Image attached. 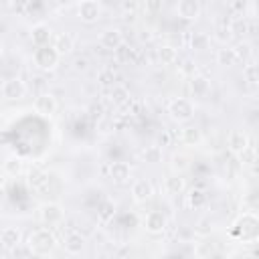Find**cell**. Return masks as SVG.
I'll list each match as a JSON object with an SVG mask.
<instances>
[{"mask_svg":"<svg viewBox=\"0 0 259 259\" xmlns=\"http://www.w3.org/2000/svg\"><path fill=\"white\" fill-rule=\"evenodd\" d=\"M55 247H57V239H55V235L49 229H36L26 239L28 253H32L36 257H45V255L53 253Z\"/></svg>","mask_w":259,"mask_h":259,"instance_id":"cell-1","label":"cell"},{"mask_svg":"<svg viewBox=\"0 0 259 259\" xmlns=\"http://www.w3.org/2000/svg\"><path fill=\"white\" fill-rule=\"evenodd\" d=\"M59 59H61V55L53 49V45L36 47L34 53H32V61H34V65H36L38 69H42V71H51V69H55V67L59 65Z\"/></svg>","mask_w":259,"mask_h":259,"instance_id":"cell-2","label":"cell"},{"mask_svg":"<svg viewBox=\"0 0 259 259\" xmlns=\"http://www.w3.org/2000/svg\"><path fill=\"white\" fill-rule=\"evenodd\" d=\"M168 113H170V117L174 119V121H188V119H192V115H194V105H192V101L190 99H186V97H174L170 103H168Z\"/></svg>","mask_w":259,"mask_h":259,"instance_id":"cell-3","label":"cell"},{"mask_svg":"<svg viewBox=\"0 0 259 259\" xmlns=\"http://www.w3.org/2000/svg\"><path fill=\"white\" fill-rule=\"evenodd\" d=\"M38 217H40V223L47 225V227H57L63 223L65 219V210L59 202H45L40 208H38Z\"/></svg>","mask_w":259,"mask_h":259,"instance_id":"cell-4","label":"cell"},{"mask_svg":"<svg viewBox=\"0 0 259 259\" xmlns=\"http://www.w3.org/2000/svg\"><path fill=\"white\" fill-rule=\"evenodd\" d=\"M24 93H26V85L20 77H10L2 83V97L8 101H18L24 97Z\"/></svg>","mask_w":259,"mask_h":259,"instance_id":"cell-5","label":"cell"},{"mask_svg":"<svg viewBox=\"0 0 259 259\" xmlns=\"http://www.w3.org/2000/svg\"><path fill=\"white\" fill-rule=\"evenodd\" d=\"M77 16H79L83 22H87V24L97 22L99 16H101V4L95 2V0H81V2L77 4Z\"/></svg>","mask_w":259,"mask_h":259,"instance_id":"cell-6","label":"cell"},{"mask_svg":"<svg viewBox=\"0 0 259 259\" xmlns=\"http://www.w3.org/2000/svg\"><path fill=\"white\" fill-rule=\"evenodd\" d=\"M57 107H59V103H57V97H55L53 93H40V95H36V99H34V109H36V113H40V115H45V117L55 115V113H57Z\"/></svg>","mask_w":259,"mask_h":259,"instance_id":"cell-7","label":"cell"},{"mask_svg":"<svg viewBox=\"0 0 259 259\" xmlns=\"http://www.w3.org/2000/svg\"><path fill=\"white\" fill-rule=\"evenodd\" d=\"M152 194H154V186H152V182H150L148 178H138V180L132 184V198H134L138 204L150 200Z\"/></svg>","mask_w":259,"mask_h":259,"instance_id":"cell-8","label":"cell"},{"mask_svg":"<svg viewBox=\"0 0 259 259\" xmlns=\"http://www.w3.org/2000/svg\"><path fill=\"white\" fill-rule=\"evenodd\" d=\"M144 227H146L148 233L158 235V233H162V231L168 227V219H166V214L160 212V210H150V212L146 214V219H144Z\"/></svg>","mask_w":259,"mask_h":259,"instance_id":"cell-9","label":"cell"},{"mask_svg":"<svg viewBox=\"0 0 259 259\" xmlns=\"http://www.w3.org/2000/svg\"><path fill=\"white\" fill-rule=\"evenodd\" d=\"M99 45L107 51H117L121 45H123V34L121 30L117 28H105L101 34H99Z\"/></svg>","mask_w":259,"mask_h":259,"instance_id":"cell-10","label":"cell"},{"mask_svg":"<svg viewBox=\"0 0 259 259\" xmlns=\"http://www.w3.org/2000/svg\"><path fill=\"white\" fill-rule=\"evenodd\" d=\"M200 2L198 0H180L178 4H176V12H178V16L180 18H184V20H194V18H198L200 16Z\"/></svg>","mask_w":259,"mask_h":259,"instance_id":"cell-11","label":"cell"},{"mask_svg":"<svg viewBox=\"0 0 259 259\" xmlns=\"http://www.w3.org/2000/svg\"><path fill=\"white\" fill-rule=\"evenodd\" d=\"M227 146H229V150L233 152V154H241L247 146H249V136H247V132H243V130H233L231 134H229V138H227Z\"/></svg>","mask_w":259,"mask_h":259,"instance_id":"cell-12","label":"cell"},{"mask_svg":"<svg viewBox=\"0 0 259 259\" xmlns=\"http://www.w3.org/2000/svg\"><path fill=\"white\" fill-rule=\"evenodd\" d=\"M130 176H132V168H130V164H127V162L115 160V162H111V164H109V178H111L113 182L123 184V182H127V180H130Z\"/></svg>","mask_w":259,"mask_h":259,"instance_id":"cell-13","label":"cell"},{"mask_svg":"<svg viewBox=\"0 0 259 259\" xmlns=\"http://www.w3.org/2000/svg\"><path fill=\"white\" fill-rule=\"evenodd\" d=\"M20 239H22V233L20 229L16 227H4L0 231V243L6 247V249H16L20 245Z\"/></svg>","mask_w":259,"mask_h":259,"instance_id":"cell-14","label":"cell"},{"mask_svg":"<svg viewBox=\"0 0 259 259\" xmlns=\"http://www.w3.org/2000/svg\"><path fill=\"white\" fill-rule=\"evenodd\" d=\"M190 91L194 97H206L210 93V79L204 75L190 77Z\"/></svg>","mask_w":259,"mask_h":259,"instance_id":"cell-15","label":"cell"},{"mask_svg":"<svg viewBox=\"0 0 259 259\" xmlns=\"http://www.w3.org/2000/svg\"><path fill=\"white\" fill-rule=\"evenodd\" d=\"M53 49L59 53V55H67V53H71L73 51V36L69 34V32H57L55 36H53Z\"/></svg>","mask_w":259,"mask_h":259,"instance_id":"cell-16","label":"cell"},{"mask_svg":"<svg viewBox=\"0 0 259 259\" xmlns=\"http://www.w3.org/2000/svg\"><path fill=\"white\" fill-rule=\"evenodd\" d=\"M51 36H53L51 28H49L47 24H42V22H40V24H34L32 30H30V40H32L36 47H45V45H49Z\"/></svg>","mask_w":259,"mask_h":259,"instance_id":"cell-17","label":"cell"},{"mask_svg":"<svg viewBox=\"0 0 259 259\" xmlns=\"http://www.w3.org/2000/svg\"><path fill=\"white\" fill-rule=\"evenodd\" d=\"M63 245H65V251L67 253H71V255H79L81 251H83V247H85V239L79 235V233H69L67 237H65V241H63Z\"/></svg>","mask_w":259,"mask_h":259,"instance_id":"cell-18","label":"cell"},{"mask_svg":"<svg viewBox=\"0 0 259 259\" xmlns=\"http://www.w3.org/2000/svg\"><path fill=\"white\" fill-rule=\"evenodd\" d=\"M22 170H24V162L18 156H8L4 160V164H2V172L4 174H10V176H18Z\"/></svg>","mask_w":259,"mask_h":259,"instance_id":"cell-19","label":"cell"},{"mask_svg":"<svg viewBox=\"0 0 259 259\" xmlns=\"http://www.w3.org/2000/svg\"><path fill=\"white\" fill-rule=\"evenodd\" d=\"M164 186H166V190L170 192V194H180L182 190H184V178H182V174H168L166 176V180H164Z\"/></svg>","mask_w":259,"mask_h":259,"instance_id":"cell-20","label":"cell"},{"mask_svg":"<svg viewBox=\"0 0 259 259\" xmlns=\"http://www.w3.org/2000/svg\"><path fill=\"white\" fill-rule=\"evenodd\" d=\"M158 59L162 65H174L178 61V51L172 45H162L158 49Z\"/></svg>","mask_w":259,"mask_h":259,"instance_id":"cell-21","label":"cell"},{"mask_svg":"<svg viewBox=\"0 0 259 259\" xmlns=\"http://www.w3.org/2000/svg\"><path fill=\"white\" fill-rule=\"evenodd\" d=\"M212 219L210 217H200L198 221H196V225H194V229H192V235H196V237H210V233H212Z\"/></svg>","mask_w":259,"mask_h":259,"instance_id":"cell-22","label":"cell"},{"mask_svg":"<svg viewBox=\"0 0 259 259\" xmlns=\"http://www.w3.org/2000/svg\"><path fill=\"white\" fill-rule=\"evenodd\" d=\"M186 202H188L190 208H202L206 204V194L200 188H192L186 194Z\"/></svg>","mask_w":259,"mask_h":259,"instance_id":"cell-23","label":"cell"},{"mask_svg":"<svg viewBox=\"0 0 259 259\" xmlns=\"http://www.w3.org/2000/svg\"><path fill=\"white\" fill-rule=\"evenodd\" d=\"M217 63L223 65V67H233L237 63V57H235V51L231 47H223L217 51Z\"/></svg>","mask_w":259,"mask_h":259,"instance_id":"cell-24","label":"cell"},{"mask_svg":"<svg viewBox=\"0 0 259 259\" xmlns=\"http://www.w3.org/2000/svg\"><path fill=\"white\" fill-rule=\"evenodd\" d=\"M182 142L188 144V146H198V144L202 142L200 130H198V127H192V125L184 127V130H182Z\"/></svg>","mask_w":259,"mask_h":259,"instance_id":"cell-25","label":"cell"},{"mask_svg":"<svg viewBox=\"0 0 259 259\" xmlns=\"http://www.w3.org/2000/svg\"><path fill=\"white\" fill-rule=\"evenodd\" d=\"M111 101H113L115 105L127 103V101H130V91H127V87H125V85H113V87H111Z\"/></svg>","mask_w":259,"mask_h":259,"instance_id":"cell-26","label":"cell"},{"mask_svg":"<svg viewBox=\"0 0 259 259\" xmlns=\"http://www.w3.org/2000/svg\"><path fill=\"white\" fill-rule=\"evenodd\" d=\"M47 182H49V174H47V172H42V170H32V172H30V176H28V184H30L32 188H36V190L45 188V186H47Z\"/></svg>","mask_w":259,"mask_h":259,"instance_id":"cell-27","label":"cell"},{"mask_svg":"<svg viewBox=\"0 0 259 259\" xmlns=\"http://www.w3.org/2000/svg\"><path fill=\"white\" fill-rule=\"evenodd\" d=\"M208 42H210V38L206 32H192V36H190V49H194V51H204L208 47Z\"/></svg>","mask_w":259,"mask_h":259,"instance_id":"cell-28","label":"cell"},{"mask_svg":"<svg viewBox=\"0 0 259 259\" xmlns=\"http://www.w3.org/2000/svg\"><path fill=\"white\" fill-rule=\"evenodd\" d=\"M113 214H115V202H111V200L101 202V206H99V210H97L99 221H101V223H107V221L113 219Z\"/></svg>","mask_w":259,"mask_h":259,"instance_id":"cell-29","label":"cell"},{"mask_svg":"<svg viewBox=\"0 0 259 259\" xmlns=\"http://www.w3.org/2000/svg\"><path fill=\"white\" fill-rule=\"evenodd\" d=\"M233 51H235L237 61H243V63H247V61L253 57V47H251L249 42H245V40H243V42H239Z\"/></svg>","mask_w":259,"mask_h":259,"instance_id":"cell-30","label":"cell"},{"mask_svg":"<svg viewBox=\"0 0 259 259\" xmlns=\"http://www.w3.org/2000/svg\"><path fill=\"white\" fill-rule=\"evenodd\" d=\"M170 166H172V172H174V174H182V172L188 170V158H186L184 154H174Z\"/></svg>","mask_w":259,"mask_h":259,"instance_id":"cell-31","label":"cell"},{"mask_svg":"<svg viewBox=\"0 0 259 259\" xmlns=\"http://www.w3.org/2000/svg\"><path fill=\"white\" fill-rule=\"evenodd\" d=\"M229 28H231L233 34H245V32L249 30V22H247V18L241 14V16H235V18H233V22L229 24Z\"/></svg>","mask_w":259,"mask_h":259,"instance_id":"cell-32","label":"cell"},{"mask_svg":"<svg viewBox=\"0 0 259 259\" xmlns=\"http://www.w3.org/2000/svg\"><path fill=\"white\" fill-rule=\"evenodd\" d=\"M144 160L150 162V164H156L162 160V148L160 146H148L144 150Z\"/></svg>","mask_w":259,"mask_h":259,"instance_id":"cell-33","label":"cell"},{"mask_svg":"<svg viewBox=\"0 0 259 259\" xmlns=\"http://www.w3.org/2000/svg\"><path fill=\"white\" fill-rule=\"evenodd\" d=\"M231 36H233V32H231V28H229V24H223V26H217V30H214V40H219L223 47H227V42L231 40Z\"/></svg>","mask_w":259,"mask_h":259,"instance_id":"cell-34","label":"cell"},{"mask_svg":"<svg viewBox=\"0 0 259 259\" xmlns=\"http://www.w3.org/2000/svg\"><path fill=\"white\" fill-rule=\"evenodd\" d=\"M239 158H241V162H243L245 166H255V162H257V158H255V148L249 144V146L239 154Z\"/></svg>","mask_w":259,"mask_h":259,"instance_id":"cell-35","label":"cell"},{"mask_svg":"<svg viewBox=\"0 0 259 259\" xmlns=\"http://www.w3.org/2000/svg\"><path fill=\"white\" fill-rule=\"evenodd\" d=\"M178 69H180V73H182L184 77H194V75H196V63H194L192 59H184V61L178 65Z\"/></svg>","mask_w":259,"mask_h":259,"instance_id":"cell-36","label":"cell"},{"mask_svg":"<svg viewBox=\"0 0 259 259\" xmlns=\"http://www.w3.org/2000/svg\"><path fill=\"white\" fill-rule=\"evenodd\" d=\"M243 75H245V79L249 83H257V65H247L245 71H243Z\"/></svg>","mask_w":259,"mask_h":259,"instance_id":"cell-37","label":"cell"},{"mask_svg":"<svg viewBox=\"0 0 259 259\" xmlns=\"http://www.w3.org/2000/svg\"><path fill=\"white\" fill-rule=\"evenodd\" d=\"M196 253L200 255V257H204V259H208L212 253H214V245L212 243H204V245H200L198 249H196Z\"/></svg>","mask_w":259,"mask_h":259,"instance_id":"cell-38","label":"cell"},{"mask_svg":"<svg viewBox=\"0 0 259 259\" xmlns=\"http://www.w3.org/2000/svg\"><path fill=\"white\" fill-rule=\"evenodd\" d=\"M113 53H115V55H117V57H119L121 61H125L127 57H132V51H130V49H127L125 45H121V47H119L117 51H113Z\"/></svg>","mask_w":259,"mask_h":259,"instance_id":"cell-39","label":"cell"},{"mask_svg":"<svg viewBox=\"0 0 259 259\" xmlns=\"http://www.w3.org/2000/svg\"><path fill=\"white\" fill-rule=\"evenodd\" d=\"M146 10H152V12L162 10V2H160V0H148V2H146Z\"/></svg>","mask_w":259,"mask_h":259,"instance_id":"cell-40","label":"cell"},{"mask_svg":"<svg viewBox=\"0 0 259 259\" xmlns=\"http://www.w3.org/2000/svg\"><path fill=\"white\" fill-rule=\"evenodd\" d=\"M99 79H101V83H111L113 81V73L109 69H105V71L99 73Z\"/></svg>","mask_w":259,"mask_h":259,"instance_id":"cell-41","label":"cell"},{"mask_svg":"<svg viewBox=\"0 0 259 259\" xmlns=\"http://www.w3.org/2000/svg\"><path fill=\"white\" fill-rule=\"evenodd\" d=\"M75 69H77V71H85V69H87V59H85V57L75 59Z\"/></svg>","mask_w":259,"mask_h":259,"instance_id":"cell-42","label":"cell"},{"mask_svg":"<svg viewBox=\"0 0 259 259\" xmlns=\"http://www.w3.org/2000/svg\"><path fill=\"white\" fill-rule=\"evenodd\" d=\"M121 8L127 12V10H136V8H138V4H136V2H121Z\"/></svg>","mask_w":259,"mask_h":259,"instance_id":"cell-43","label":"cell"},{"mask_svg":"<svg viewBox=\"0 0 259 259\" xmlns=\"http://www.w3.org/2000/svg\"><path fill=\"white\" fill-rule=\"evenodd\" d=\"M208 259H231V257H229L227 253H221V251H214V253H212V255H210Z\"/></svg>","mask_w":259,"mask_h":259,"instance_id":"cell-44","label":"cell"},{"mask_svg":"<svg viewBox=\"0 0 259 259\" xmlns=\"http://www.w3.org/2000/svg\"><path fill=\"white\" fill-rule=\"evenodd\" d=\"M140 40H152V32H150V30H144V32L140 34Z\"/></svg>","mask_w":259,"mask_h":259,"instance_id":"cell-45","label":"cell"},{"mask_svg":"<svg viewBox=\"0 0 259 259\" xmlns=\"http://www.w3.org/2000/svg\"><path fill=\"white\" fill-rule=\"evenodd\" d=\"M231 6H233L235 10H245V2H233Z\"/></svg>","mask_w":259,"mask_h":259,"instance_id":"cell-46","label":"cell"},{"mask_svg":"<svg viewBox=\"0 0 259 259\" xmlns=\"http://www.w3.org/2000/svg\"><path fill=\"white\" fill-rule=\"evenodd\" d=\"M160 142H162V144H168V142H170V134L166 132L164 136H160Z\"/></svg>","mask_w":259,"mask_h":259,"instance_id":"cell-47","label":"cell"},{"mask_svg":"<svg viewBox=\"0 0 259 259\" xmlns=\"http://www.w3.org/2000/svg\"><path fill=\"white\" fill-rule=\"evenodd\" d=\"M4 176H6V174L0 170V188H2V186H4V182H6V178H4Z\"/></svg>","mask_w":259,"mask_h":259,"instance_id":"cell-48","label":"cell"},{"mask_svg":"<svg viewBox=\"0 0 259 259\" xmlns=\"http://www.w3.org/2000/svg\"><path fill=\"white\" fill-rule=\"evenodd\" d=\"M2 53H4V45L0 42V57H2Z\"/></svg>","mask_w":259,"mask_h":259,"instance_id":"cell-49","label":"cell"}]
</instances>
